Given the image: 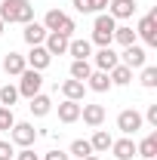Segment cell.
Segmentation results:
<instances>
[{"label": "cell", "instance_id": "obj_1", "mask_svg": "<svg viewBox=\"0 0 157 160\" xmlns=\"http://www.w3.org/2000/svg\"><path fill=\"white\" fill-rule=\"evenodd\" d=\"M0 22L6 25H13V22H19V25H28V22H34V6L28 3V0H0Z\"/></svg>", "mask_w": 157, "mask_h": 160}, {"label": "cell", "instance_id": "obj_2", "mask_svg": "<svg viewBox=\"0 0 157 160\" xmlns=\"http://www.w3.org/2000/svg\"><path fill=\"white\" fill-rule=\"evenodd\" d=\"M114 28H117V19H111L108 12H99L96 16V22H93V43L99 49L114 43Z\"/></svg>", "mask_w": 157, "mask_h": 160}, {"label": "cell", "instance_id": "obj_3", "mask_svg": "<svg viewBox=\"0 0 157 160\" xmlns=\"http://www.w3.org/2000/svg\"><path fill=\"white\" fill-rule=\"evenodd\" d=\"M43 28H46V31H59V34H65V37H71V34H74V19L65 16L62 9H49L46 19H43Z\"/></svg>", "mask_w": 157, "mask_h": 160}, {"label": "cell", "instance_id": "obj_4", "mask_svg": "<svg viewBox=\"0 0 157 160\" xmlns=\"http://www.w3.org/2000/svg\"><path fill=\"white\" fill-rule=\"evenodd\" d=\"M19 77H22V80H19V86H16V89H19V96H25V99H34V96L40 92V86H43L40 71H34V68H25Z\"/></svg>", "mask_w": 157, "mask_h": 160}, {"label": "cell", "instance_id": "obj_5", "mask_svg": "<svg viewBox=\"0 0 157 160\" xmlns=\"http://www.w3.org/2000/svg\"><path fill=\"white\" fill-rule=\"evenodd\" d=\"M136 37H142L148 46H157V9H151L148 16H142V19H139Z\"/></svg>", "mask_w": 157, "mask_h": 160}, {"label": "cell", "instance_id": "obj_6", "mask_svg": "<svg viewBox=\"0 0 157 160\" xmlns=\"http://www.w3.org/2000/svg\"><path fill=\"white\" fill-rule=\"evenodd\" d=\"M117 129L123 132V136H136L139 129H142V114H139L136 108L120 111V114H117Z\"/></svg>", "mask_w": 157, "mask_h": 160}, {"label": "cell", "instance_id": "obj_7", "mask_svg": "<svg viewBox=\"0 0 157 160\" xmlns=\"http://www.w3.org/2000/svg\"><path fill=\"white\" fill-rule=\"evenodd\" d=\"M9 136H13V142H16V145H22V148H31V145L37 142V129H34L31 123H13Z\"/></svg>", "mask_w": 157, "mask_h": 160}, {"label": "cell", "instance_id": "obj_8", "mask_svg": "<svg viewBox=\"0 0 157 160\" xmlns=\"http://www.w3.org/2000/svg\"><path fill=\"white\" fill-rule=\"evenodd\" d=\"M123 62L120 65H126V68H145V62H148V52L139 46V43H133V46H123Z\"/></svg>", "mask_w": 157, "mask_h": 160}, {"label": "cell", "instance_id": "obj_9", "mask_svg": "<svg viewBox=\"0 0 157 160\" xmlns=\"http://www.w3.org/2000/svg\"><path fill=\"white\" fill-rule=\"evenodd\" d=\"M68 43H71V37H65L59 31H49L46 34V52L49 56H65L68 52Z\"/></svg>", "mask_w": 157, "mask_h": 160}, {"label": "cell", "instance_id": "obj_10", "mask_svg": "<svg viewBox=\"0 0 157 160\" xmlns=\"http://www.w3.org/2000/svg\"><path fill=\"white\" fill-rule=\"evenodd\" d=\"M136 12V0H108V16L111 19H129Z\"/></svg>", "mask_w": 157, "mask_h": 160}, {"label": "cell", "instance_id": "obj_11", "mask_svg": "<svg viewBox=\"0 0 157 160\" xmlns=\"http://www.w3.org/2000/svg\"><path fill=\"white\" fill-rule=\"evenodd\" d=\"M28 65L34 68V71H43V68H49V62H53V56L46 52V46L40 43V46H31V52H28Z\"/></svg>", "mask_w": 157, "mask_h": 160}, {"label": "cell", "instance_id": "obj_12", "mask_svg": "<svg viewBox=\"0 0 157 160\" xmlns=\"http://www.w3.org/2000/svg\"><path fill=\"white\" fill-rule=\"evenodd\" d=\"M80 117L86 126H102L105 123V108L102 105H80Z\"/></svg>", "mask_w": 157, "mask_h": 160}, {"label": "cell", "instance_id": "obj_13", "mask_svg": "<svg viewBox=\"0 0 157 160\" xmlns=\"http://www.w3.org/2000/svg\"><path fill=\"white\" fill-rule=\"evenodd\" d=\"M25 68H28L25 56H19V52H6V56H3V71H6L9 77H19Z\"/></svg>", "mask_w": 157, "mask_h": 160}, {"label": "cell", "instance_id": "obj_14", "mask_svg": "<svg viewBox=\"0 0 157 160\" xmlns=\"http://www.w3.org/2000/svg\"><path fill=\"white\" fill-rule=\"evenodd\" d=\"M93 59H96V68H99V71H111V68L120 62V56L111 49V46H102V49H99Z\"/></svg>", "mask_w": 157, "mask_h": 160}, {"label": "cell", "instance_id": "obj_15", "mask_svg": "<svg viewBox=\"0 0 157 160\" xmlns=\"http://www.w3.org/2000/svg\"><path fill=\"white\" fill-rule=\"evenodd\" d=\"M86 86H89L93 92H108L114 83H111V77H108V71H93V74L86 77Z\"/></svg>", "mask_w": 157, "mask_h": 160}, {"label": "cell", "instance_id": "obj_16", "mask_svg": "<svg viewBox=\"0 0 157 160\" xmlns=\"http://www.w3.org/2000/svg\"><path fill=\"white\" fill-rule=\"evenodd\" d=\"M136 157H145V160L157 157V132H148V136L136 145Z\"/></svg>", "mask_w": 157, "mask_h": 160}, {"label": "cell", "instance_id": "obj_17", "mask_svg": "<svg viewBox=\"0 0 157 160\" xmlns=\"http://www.w3.org/2000/svg\"><path fill=\"white\" fill-rule=\"evenodd\" d=\"M46 34H49V31H46L40 22H28V25H25V40H28L31 46H40V43L46 40Z\"/></svg>", "mask_w": 157, "mask_h": 160}, {"label": "cell", "instance_id": "obj_18", "mask_svg": "<svg viewBox=\"0 0 157 160\" xmlns=\"http://www.w3.org/2000/svg\"><path fill=\"white\" fill-rule=\"evenodd\" d=\"M111 151L117 160H133L136 157V142L133 139H120V142H111Z\"/></svg>", "mask_w": 157, "mask_h": 160}, {"label": "cell", "instance_id": "obj_19", "mask_svg": "<svg viewBox=\"0 0 157 160\" xmlns=\"http://www.w3.org/2000/svg\"><path fill=\"white\" fill-rule=\"evenodd\" d=\"M59 120H62V123H74V120H80V102L65 99L59 105Z\"/></svg>", "mask_w": 157, "mask_h": 160}, {"label": "cell", "instance_id": "obj_20", "mask_svg": "<svg viewBox=\"0 0 157 160\" xmlns=\"http://www.w3.org/2000/svg\"><path fill=\"white\" fill-rule=\"evenodd\" d=\"M62 92H65V99H71V102H80L83 99V92H86V83H83V80H65V83H62Z\"/></svg>", "mask_w": 157, "mask_h": 160}, {"label": "cell", "instance_id": "obj_21", "mask_svg": "<svg viewBox=\"0 0 157 160\" xmlns=\"http://www.w3.org/2000/svg\"><path fill=\"white\" fill-rule=\"evenodd\" d=\"M28 102H31L28 108H31V114H34V117H46V114L53 111V102H49V96H43V92H37L34 99H28Z\"/></svg>", "mask_w": 157, "mask_h": 160}, {"label": "cell", "instance_id": "obj_22", "mask_svg": "<svg viewBox=\"0 0 157 160\" xmlns=\"http://www.w3.org/2000/svg\"><path fill=\"white\" fill-rule=\"evenodd\" d=\"M68 52H71L74 59H89V56H93V43L83 40V37H77V40L68 43Z\"/></svg>", "mask_w": 157, "mask_h": 160}, {"label": "cell", "instance_id": "obj_23", "mask_svg": "<svg viewBox=\"0 0 157 160\" xmlns=\"http://www.w3.org/2000/svg\"><path fill=\"white\" fill-rule=\"evenodd\" d=\"M108 77H111V83H117V86H126L129 80H133V68H126V65H114L111 71H108Z\"/></svg>", "mask_w": 157, "mask_h": 160}, {"label": "cell", "instance_id": "obj_24", "mask_svg": "<svg viewBox=\"0 0 157 160\" xmlns=\"http://www.w3.org/2000/svg\"><path fill=\"white\" fill-rule=\"evenodd\" d=\"M89 74H93L89 59H74V62H71V77H74V80H86Z\"/></svg>", "mask_w": 157, "mask_h": 160}, {"label": "cell", "instance_id": "obj_25", "mask_svg": "<svg viewBox=\"0 0 157 160\" xmlns=\"http://www.w3.org/2000/svg\"><path fill=\"white\" fill-rule=\"evenodd\" d=\"M114 40H117L120 46H133V43H136V31H133L129 25H117V28H114Z\"/></svg>", "mask_w": 157, "mask_h": 160}, {"label": "cell", "instance_id": "obj_26", "mask_svg": "<svg viewBox=\"0 0 157 160\" xmlns=\"http://www.w3.org/2000/svg\"><path fill=\"white\" fill-rule=\"evenodd\" d=\"M111 142H114V139H111L105 129H96V132H93V139H89V145H93V151L102 154V151H108V148H111Z\"/></svg>", "mask_w": 157, "mask_h": 160}, {"label": "cell", "instance_id": "obj_27", "mask_svg": "<svg viewBox=\"0 0 157 160\" xmlns=\"http://www.w3.org/2000/svg\"><path fill=\"white\" fill-rule=\"evenodd\" d=\"M16 99H19V89H16V86H9V83L0 86V105H3V108H13Z\"/></svg>", "mask_w": 157, "mask_h": 160}, {"label": "cell", "instance_id": "obj_28", "mask_svg": "<svg viewBox=\"0 0 157 160\" xmlns=\"http://www.w3.org/2000/svg\"><path fill=\"white\" fill-rule=\"evenodd\" d=\"M71 154L83 160V157H89V154H93V145H89L86 139H74V142H71Z\"/></svg>", "mask_w": 157, "mask_h": 160}, {"label": "cell", "instance_id": "obj_29", "mask_svg": "<svg viewBox=\"0 0 157 160\" xmlns=\"http://www.w3.org/2000/svg\"><path fill=\"white\" fill-rule=\"evenodd\" d=\"M142 86H145V89H154L157 86V68L154 65H145V68H142Z\"/></svg>", "mask_w": 157, "mask_h": 160}, {"label": "cell", "instance_id": "obj_30", "mask_svg": "<svg viewBox=\"0 0 157 160\" xmlns=\"http://www.w3.org/2000/svg\"><path fill=\"white\" fill-rule=\"evenodd\" d=\"M13 123H16L13 108H3V105H0V129H13Z\"/></svg>", "mask_w": 157, "mask_h": 160}, {"label": "cell", "instance_id": "obj_31", "mask_svg": "<svg viewBox=\"0 0 157 160\" xmlns=\"http://www.w3.org/2000/svg\"><path fill=\"white\" fill-rule=\"evenodd\" d=\"M13 157H16L13 145H9V142H0V160H13Z\"/></svg>", "mask_w": 157, "mask_h": 160}, {"label": "cell", "instance_id": "obj_32", "mask_svg": "<svg viewBox=\"0 0 157 160\" xmlns=\"http://www.w3.org/2000/svg\"><path fill=\"white\" fill-rule=\"evenodd\" d=\"M142 120H148L151 126H157V105H148V114H145Z\"/></svg>", "mask_w": 157, "mask_h": 160}, {"label": "cell", "instance_id": "obj_33", "mask_svg": "<svg viewBox=\"0 0 157 160\" xmlns=\"http://www.w3.org/2000/svg\"><path fill=\"white\" fill-rule=\"evenodd\" d=\"M16 160H37V154H34L31 148H22L19 154H16Z\"/></svg>", "mask_w": 157, "mask_h": 160}, {"label": "cell", "instance_id": "obj_34", "mask_svg": "<svg viewBox=\"0 0 157 160\" xmlns=\"http://www.w3.org/2000/svg\"><path fill=\"white\" fill-rule=\"evenodd\" d=\"M74 9H77V12H93L89 0H74Z\"/></svg>", "mask_w": 157, "mask_h": 160}, {"label": "cell", "instance_id": "obj_35", "mask_svg": "<svg viewBox=\"0 0 157 160\" xmlns=\"http://www.w3.org/2000/svg\"><path fill=\"white\" fill-rule=\"evenodd\" d=\"M89 6H93V12H102V9H108V0H89Z\"/></svg>", "mask_w": 157, "mask_h": 160}, {"label": "cell", "instance_id": "obj_36", "mask_svg": "<svg viewBox=\"0 0 157 160\" xmlns=\"http://www.w3.org/2000/svg\"><path fill=\"white\" fill-rule=\"evenodd\" d=\"M46 160H71V157H68L65 151H49V154H46Z\"/></svg>", "mask_w": 157, "mask_h": 160}, {"label": "cell", "instance_id": "obj_37", "mask_svg": "<svg viewBox=\"0 0 157 160\" xmlns=\"http://www.w3.org/2000/svg\"><path fill=\"white\" fill-rule=\"evenodd\" d=\"M83 160H102V157H96V154H89V157H83Z\"/></svg>", "mask_w": 157, "mask_h": 160}, {"label": "cell", "instance_id": "obj_38", "mask_svg": "<svg viewBox=\"0 0 157 160\" xmlns=\"http://www.w3.org/2000/svg\"><path fill=\"white\" fill-rule=\"evenodd\" d=\"M0 34H3V22H0Z\"/></svg>", "mask_w": 157, "mask_h": 160}, {"label": "cell", "instance_id": "obj_39", "mask_svg": "<svg viewBox=\"0 0 157 160\" xmlns=\"http://www.w3.org/2000/svg\"><path fill=\"white\" fill-rule=\"evenodd\" d=\"M151 160H157V157H151Z\"/></svg>", "mask_w": 157, "mask_h": 160}]
</instances>
